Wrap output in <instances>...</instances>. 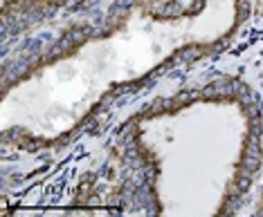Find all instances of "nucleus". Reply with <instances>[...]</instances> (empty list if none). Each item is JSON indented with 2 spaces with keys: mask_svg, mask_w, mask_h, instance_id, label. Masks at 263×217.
I'll use <instances>...</instances> for the list:
<instances>
[{
  "mask_svg": "<svg viewBox=\"0 0 263 217\" xmlns=\"http://www.w3.org/2000/svg\"><path fill=\"white\" fill-rule=\"evenodd\" d=\"M261 202H263V197H261ZM259 210H263V204H261V208H259Z\"/></svg>",
  "mask_w": 263,
  "mask_h": 217,
  "instance_id": "7ed1b4c3",
  "label": "nucleus"
},
{
  "mask_svg": "<svg viewBox=\"0 0 263 217\" xmlns=\"http://www.w3.org/2000/svg\"><path fill=\"white\" fill-rule=\"evenodd\" d=\"M250 16L252 0H110L104 14L5 63L3 146H65L122 92L225 50Z\"/></svg>",
  "mask_w": 263,
  "mask_h": 217,
  "instance_id": "f257e3e1",
  "label": "nucleus"
},
{
  "mask_svg": "<svg viewBox=\"0 0 263 217\" xmlns=\"http://www.w3.org/2000/svg\"><path fill=\"white\" fill-rule=\"evenodd\" d=\"M77 0H3V34L5 40L11 34H21L23 29L43 25L45 20L61 14Z\"/></svg>",
  "mask_w": 263,
  "mask_h": 217,
  "instance_id": "f03ea898",
  "label": "nucleus"
}]
</instances>
